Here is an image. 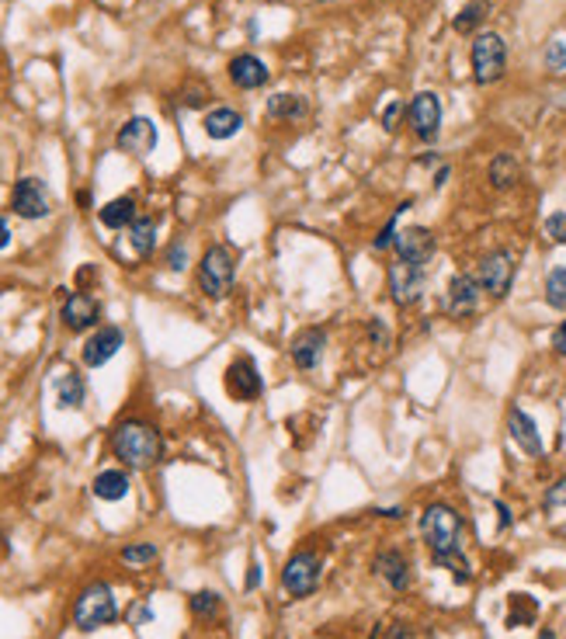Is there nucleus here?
<instances>
[{"instance_id": "423d86ee", "label": "nucleus", "mask_w": 566, "mask_h": 639, "mask_svg": "<svg viewBox=\"0 0 566 639\" xmlns=\"http://www.w3.org/2000/svg\"><path fill=\"white\" fill-rule=\"evenodd\" d=\"M316 584H320V556L310 553V549L289 556L285 570H282V591L289 598H310L316 591Z\"/></svg>"}, {"instance_id": "cd10ccee", "label": "nucleus", "mask_w": 566, "mask_h": 639, "mask_svg": "<svg viewBox=\"0 0 566 639\" xmlns=\"http://www.w3.org/2000/svg\"><path fill=\"white\" fill-rule=\"evenodd\" d=\"M129 240H133V251L139 257H146V254H154L156 247V219H136L133 226H129Z\"/></svg>"}, {"instance_id": "2eb2a0df", "label": "nucleus", "mask_w": 566, "mask_h": 639, "mask_svg": "<svg viewBox=\"0 0 566 639\" xmlns=\"http://www.w3.org/2000/svg\"><path fill=\"white\" fill-rule=\"evenodd\" d=\"M59 320H63V327L80 334V330H91L94 324L101 320V306L94 295H87V292H74V295H66V303H63V310H59Z\"/></svg>"}, {"instance_id": "f03ea898", "label": "nucleus", "mask_w": 566, "mask_h": 639, "mask_svg": "<svg viewBox=\"0 0 566 639\" xmlns=\"http://www.w3.org/2000/svg\"><path fill=\"white\" fill-rule=\"evenodd\" d=\"M421 535L428 543L431 556H449L462 549V518L449 504H428L421 514Z\"/></svg>"}, {"instance_id": "aec40b11", "label": "nucleus", "mask_w": 566, "mask_h": 639, "mask_svg": "<svg viewBox=\"0 0 566 639\" xmlns=\"http://www.w3.org/2000/svg\"><path fill=\"white\" fill-rule=\"evenodd\" d=\"M372 566H375V574L390 584L392 591H407V587H411V563H407L403 553L386 549V553H379V556H375Z\"/></svg>"}, {"instance_id": "a211bd4d", "label": "nucleus", "mask_w": 566, "mask_h": 639, "mask_svg": "<svg viewBox=\"0 0 566 639\" xmlns=\"http://www.w3.org/2000/svg\"><path fill=\"white\" fill-rule=\"evenodd\" d=\"M226 70H230V80H233L240 91H257V87H264V84L272 80L268 63L257 59L254 53H240V56H233Z\"/></svg>"}, {"instance_id": "473e14b6", "label": "nucleus", "mask_w": 566, "mask_h": 639, "mask_svg": "<svg viewBox=\"0 0 566 639\" xmlns=\"http://www.w3.org/2000/svg\"><path fill=\"white\" fill-rule=\"evenodd\" d=\"M154 560H156L154 543H136V545H125V549H122V563H129V566H143V563H154Z\"/></svg>"}, {"instance_id": "4be33fe9", "label": "nucleus", "mask_w": 566, "mask_h": 639, "mask_svg": "<svg viewBox=\"0 0 566 639\" xmlns=\"http://www.w3.org/2000/svg\"><path fill=\"white\" fill-rule=\"evenodd\" d=\"M202 125H205V136L209 139H233L243 129V115L233 112V108H213Z\"/></svg>"}, {"instance_id": "ddd939ff", "label": "nucleus", "mask_w": 566, "mask_h": 639, "mask_svg": "<svg viewBox=\"0 0 566 639\" xmlns=\"http://www.w3.org/2000/svg\"><path fill=\"white\" fill-rule=\"evenodd\" d=\"M115 146L122 154H133V156H146L156 146V125L154 118L146 115H133L115 136Z\"/></svg>"}, {"instance_id": "6ab92c4d", "label": "nucleus", "mask_w": 566, "mask_h": 639, "mask_svg": "<svg viewBox=\"0 0 566 639\" xmlns=\"http://www.w3.org/2000/svg\"><path fill=\"white\" fill-rule=\"evenodd\" d=\"M508 434H511V442L521 448L525 455H531V459L542 455V434H539V424H535L521 407L508 410Z\"/></svg>"}, {"instance_id": "393cba45", "label": "nucleus", "mask_w": 566, "mask_h": 639, "mask_svg": "<svg viewBox=\"0 0 566 639\" xmlns=\"http://www.w3.org/2000/svg\"><path fill=\"white\" fill-rule=\"evenodd\" d=\"M91 490H94V497H101V501H122L129 494V476L122 469H104V473L94 476Z\"/></svg>"}, {"instance_id": "f8f14e48", "label": "nucleus", "mask_w": 566, "mask_h": 639, "mask_svg": "<svg viewBox=\"0 0 566 639\" xmlns=\"http://www.w3.org/2000/svg\"><path fill=\"white\" fill-rule=\"evenodd\" d=\"M11 209L21 219H45L49 215V192L39 177H21L11 188Z\"/></svg>"}, {"instance_id": "dca6fc26", "label": "nucleus", "mask_w": 566, "mask_h": 639, "mask_svg": "<svg viewBox=\"0 0 566 639\" xmlns=\"http://www.w3.org/2000/svg\"><path fill=\"white\" fill-rule=\"evenodd\" d=\"M480 306V282L476 275H452L449 292H445V310L462 320V316H472Z\"/></svg>"}, {"instance_id": "58836bf2", "label": "nucleus", "mask_w": 566, "mask_h": 639, "mask_svg": "<svg viewBox=\"0 0 566 639\" xmlns=\"http://www.w3.org/2000/svg\"><path fill=\"white\" fill-rule=\"evenodd\" d=\"M205 97H209L205 87H188V91L181 95V105H188V108H202V105H205Z\"/></svg>"}, {"instance_id": "a878e982", "label": "nucleus", "mask_w": 566, "mask_h": 639, "mask_svg": "<svg viewBox=\"0 0 566 639\" xmlns=\"http://www.w3.org/2000/svg\"><path fill=\"white\" fill-rule=\"evenodd\" d=\"M84 396H87V386H84V375L80 372H63L56 383V400L63 410H77L84 407Z\"/></svg>"}, {"instance_id": "b1692460", "label": "nucleus", "mask_w": 566, "mask_h": 639, "mask_svg": "<svg viewBox=\"0 0 566 639\" xmlns=\"http://www.w3.org/2000/svg\"><path fill=\"white\" fill-rule=\"evenodd\" d=\"M98 215H101V223H104L108 230H125V226H133V223H136V198H133V195L112 198V202H108Z\"/></svg>"}, {"instance_id": "7c9ffc66", "label": "nucleus", "mask_w": 566, "mask_h": 639, "mask_svg": "<svg viewBox=\"0 0 566 639\" xmlns=\"http://www.w3.org/2000/svg\"><path fill=\"white\" fill-rule=\"evenodd\" d=\"M188 604H192V615H195V619L209 622L219 615V594H215V591H198V594H192Z\"/></svg>"}, {"instance_id": "412c9836", "label": "nucleus", "mask_w": 566, "mask_h": 639, "mask_svg": "<svg viewBox=\"0 0 566 639\" xmlns=\"http://www.w3.org/2000/svg\"><path fill=\"white\" fill-rule=\"evenodd\" d=\"M264 115L272 118V122H299V118L310 115V101L303 95H272L268 97V105H264Z\"/></svg>"}, {"instance_id": "2f4dec72", "label": "nucleus", "mask_w": 566, "mask_h": 639, "mask_svg": "<svg viewBox=\"0 0 566 639\" xmlns=\"http://www.w3.org/2000/svg\"><path fill=\"white\" fill-rule=\"evenodd\" d=\"M411 205H413V202H403V205H396V213H392V219L386 223V226H382V233H379V236L372 240V251H390L392 240H396V219L407 213Z\"/></svg>"}, {"instance_id": "5701e85b", "label": "nucleus", "mask_w": 566, "mask_h": 639, "mask_svg": "<svg viewBox=\"0 0 566 639\" xmlns=\"http://www.w3.org/2000/svg\"><path fill=\"white\" fill-rule=\"evenodd\" d=\"M490 185L497 188V192H508V188H514L518 185V177H521V164H518V156L514 154H497L493 160H490Z\"/></svg>"}, {"instance_id": "a18cd8bd", "label": "nucleus", "mask_w": 566, "mask_h": 639, "mask_svg": "<svg viewBox=\"0 0 566 639\" xmlns=\"http://www.w3.org/2000/svg\"><path fill=\"white\" fill-rule=\"evenodd\" d=\"M257 584H261V566H257V563H251V574H247V587L254 591Z\"/></svg>"}, {"instance_id": "20e7f679", "label": "nucleus", "mask_w": 566, "mask_h": 639, "mask_svg": "<svg viewBox=\"0 0 566 639\" xmlns=\"http://www.w3.org/2000/svg\"><path fill=\"white\" fill-rule=\"evenodd\" d=\"M118 619V604L112 598V587L108 584H91L80 591L77 604H74V625L80 633H94L101 625H112Z\"/></svg>"}, {"instance_id": "4c0bfd02", "label": "nucleus", "mask_w": 566, "mask_h": 639, "mask_svg": "<svg viewBox=\"0 0 566 639\" xmlns=\"http://www.w3.org/2000/svg\"><path fill=\"white\" fill-rule=\"evenodd\" d=\"M403 112H407V105H403V101H392L390 108L382 112V129H386V133H392V129H396V122H400V115H403Z\"/></svg>"}, {"instance_id": "f704fd0d", "label": "nucleus", "mask_w": 566, "mask_h": 639, "mask_svg": "<svg viewBox=\"0 0 566 639\" xmlns=\"http://www.w3.org/2000/svg\"><path fill=\"white\" fill-rule=\"evenodd\" d=\"M546 236L552 244H566V213H552L546 219Z\"/></svg>"}, {"instance_id": "c756f323", "label": "nucleus", "mask_w": 566, "mask_h": 639, "mask_svg": "<svg viewBox=\"0 0 566 639\" xmlns=\"http://www.w3.org/2000/svg\"><path fill=\"white\" fill-rule=\"evenodd\" d=\"M546 303L552 310H566V268H552L546 275Z\"/></svg>"}, {"instance_id": "39448f33", "label": "nucleus", "mask_w": 566, "mask_h": 639, "mask_svg": "<svg viewBox=\"0 0 566 639\" xmlns=\"http://www.w3.org/2000/svg\"><path fill=\"white\" fill-rule=\"evenodd\" d=\"M469 59H472V80L480 87L497 84V80L504 77V70H508V42L501 39L497 32H480L472 39Z\"/></svg>"}, {"instance_id": "4468645a", "label": "nucleus", "mask_w": 566, "mask_h": 639, "mask_svg": "<svg viewBox=\"0 0 566 639\" xmlns=\"http://www.w3.org/2000/svg\"><path fill=\"white\" fill-rule=\"evenodd\" d=\"M122 344H125V334H122V330L101 327L87 337V344H84V351H80V358H84V365L87 368H101L115 358L118 351H122Z\"/></svg>"}, {"instance_id": "a19ab883", "label": "nucleus", "mask_w": 566, "mask_h": 639, "mask_svg": "<svg viewBox=\"0 0 566 639\" xmlns=\"http://www.w3.org/2000/svg\"><path fill=\"white\" fill-rule=\"evenodd\" d=\"M552 348H556L566 358V320L556 330H552Z\"/></svg>"}, {"instance_id": "9b49d317", "label": "nucleus", "mask_w": 566, "mask_h": 639, "mask_svg": "<svg viewBox=\"0 0 566 639\" xmlns=\"http://www.w3.org/2000/svg\"><path fill=\"white\" fill-rule=\"evenodd\" d=\"M392 247H396V257H400V261H407V265H417V268H424L431 257H434V247H438V240H434V233H431L428 226H407V230L396 233Z\"/></svg>"}, {"instance_id": "c85d7f7f", "label": "nucleus", "mask_w": 566, "mask_h": 639, "mask_svg": "<svg viewBox=\"0 0 566 639\" xmlns=\"http://www.w3.org/2000/svg\"><path fill=\"white\" fill-rule=\"evenodd\" d=\"M535 615H539V604L528 598V594H514V598H511V615H508L511 629H518V625H528V622H535Z\"/></svg>"}, {"instance_id": "72a5a7b5", "label": "nucleus", "mask_w": 566, "mask_h": 639, "mask_svg": "<svg viewBox=\"0 0 566 639\" xmlns=\"http://www.w3.org/2000/svg\"><path fill=\"white\" fill-rule=\"evenodd\" d=\"M546 70H552V74L566 70V45L563 42H549L546 45Z\"/></svg>"}, {"instance_id": "37998d69", "label": "nucleus", "mask_w": 566, "mask_h": 639, "mask_svg": "<svg viewBox=\"0 0 566 639\" xmlns=\"http://www.w3.org/2000/svg\"><path fill=\"white\" fill-rule=\"evenodd\" d=\"M493 507H497V514H501V528H511V511H508V504L497 501Z\"/></svg>"}, {"instance_id": "6e6552de", "label": "nucleus", "mask_w": 566, "mask_h": 639, "mask_svg": "<svg viewBox=\"0 0 566 639\" xmlns=\"http://www.w3.org/2000/svg\"><path fill=\"white\" fill-rule=\"evenodd\" d=\"M386 282H390V292H392V303L396 306H413V303H421V295H424V285H428V278H424V268H417V265H407V261H392L390 272H386Z\"/></svg>"}, {"instance_id": "bb28decb", "label": "nucleus", "mask_w": 566, "mask_h": 639, "mask_svg": "<svg viewBox=\"0 0 566 639\" xmlns=\"http://www.w3.org/2000/svg\"><path fill=\"white\" fill-rule=\"evenodd\" d=\"M490 15V0H469L466 7L455 15V21H452V28L459 32V35H469L476 25H483V18Z\"/></svg>"}, {"instance_id": "1a4fd4ad", "label": "nucleus", "mask_w": 566, "mask_h": 639, "mask_svg": "<svg viewBox=\"0 0 566 639\" xmlns=\"http://www.w3.org/2000/svg\"><path fill=\"white\" fill-rule=\"evenodd\" d=\"M476 282L480 289L490 292L493 299H504L511 292V282H514V257L508 251H493L480 261V272H476Z\"/></svg>"}, {"instance_id": "7ed1b4c3", "label": "nucleus", "mask_w": 566, "mask_h": 639, "mask_svg": "<svg viewBox=\"0 0 566 639\" xmlns=\"http://www.w3.org/2000/svg\"><path fill=\"white\" fill-rule=\"evenodd\" d=\"M236 278V257L226 244H213L209 251L202 254L198 261V289L205 292L209 299H223L230 295Z\"/></svg>"}, {"instance_id": "e433bc0d", "label": "nucleus", "mask_w": 566, "mask_h": 639, "mask_svg": "<svg viewBox=\"0 0 566 639\" xmlns=\"http://www.w3.org/2000/svg\"><path fill=\"white\" fill-rule=\"evenodd\" d=\"M369 341L379 348H390V327L382 320H369Z\"/></svg>"}, {"instance_id": "c03bdc74", "label": "nucleus", "mask_w": 566, "mask_h": 639, "mask_svg": "<svg viewBox=\"0 0 566 639\" xmlns=\"http://www.w3.org/2000/svg\"><path fill=\"white\" fill-rule=\"evenodd\" d=\"M7 244H11V226H7V219L0 215V251H4Z\"/></svg>"}, {"instance_id": "f3484780", "label": "nucleus", "mask_w": 566, "mask_h": 639, "mask_svg": "<svg viewBox=\"0 0 566 639\" xmlns=\"http://www.w3.org/2000/svg\"><path fill=\"white\" fill-rule=\"evenodd\" d=\"M323 351H327V334L320 327H306L295 334L293 341V365L303 368V372H313V368L323 362Z\"/></svg>"}, {"instance_id": "f257e3e1", "label": "nucleus", "mask_w": 566, "mask_h": 639, "mask_svg": "<svg viewBox=\"0 0 566 639\" xmlns=\"http://www.w3.org/2000/svg\"><path fill=\"white\" fill-rule=\"evenodd\" d=\"M112 452H115V459H122L133 469H150L164 455V438L146 421H122L112 431Z\"/></svg>"}, {"instance_id": "9d476101", "label": "nucleus", "mask_w": 566, "mask_h": 639, "mask_svg": "<svg viewBox=\"0 0 566 639\" xmlns=\"http://www.w3.org/2000/svg\"><path fill=\"white\" fill-rule=\"evenodd\" d=\"M223 386H226V393H230L233 400H240V404L257 400V396L264 393V383H261V372H257L254 358L243 354V358L230 362L226 375H223Z\"/></svg>"}, {"instance_id": "ea45409f", "label": "nucleus", "mask_w": 566, "mask_h": 639, "mask_svg": "<svg viewBox=\"0 0 566 639\" xmlns=\"http://www.w3.org/2000/svg\"><path fill=\"white\" fill-rule=\"evenodd\" d=\"M184 265H188V251H184L181 244H174V247L167 251V268H171V272H181Z\"/></svg>"}, {"instance_id": "79ce46f5", "label": "nucleus", "mask_w": 566, "mask_h": 639, "mask_svg": "<svg viewBox=\"0 0 566 639\" xmlns=\"http://www.w3.org/2000/svg\"><path fill=\"white\" fill-rule=\"evenodd\" d=\"M386 639H413L411 625H403V622H392L390 633H386Z\"/></svg>"}, {"instance_id": "c9c22d12", "label": "nucleus", "mask_w": 566, "mask_h": 639, "mask_svg": "<svg viewBox=\"0 0 566 639\" xmlns=\"http://www.w3.org/2000/svg\"><path fill=\"white\" fill-rule=\"evenodd\" d=\"M546 507H549V511H556V507H566V476H563V480H556V484L546 490Z\"/></svg>"}, {"instance_id": "0eeeda50", "label": "nucleus", "mask_w": 566, "mask_h": 639, "mask_svg": "<svg viewBox=\"0 0 566 639\" xmlns=\"http://www.w3.org/2000/svg\"><path fill=\"white\" fill-rule=\"evenodd\" d=\"M403 115H407V125H411L413 136L421 143H434L438 129H442V97L434 91H421V95H413Z\"/></svg>"}, {"instance_id": "49530a36", "label": "nucleus", "mask_w": 566, "mask_h": 639, "mask_svg": "<svg viewBox=\"0 0 566 639\" xmlns=\"http://www.w3.org/2000/svg\"><path fill=\"white\" fill-rule=\"evenodd\" d=\"M539 639H560V636H556L552 629H542V633H539Z\"/></svg>"}]
</instances>
